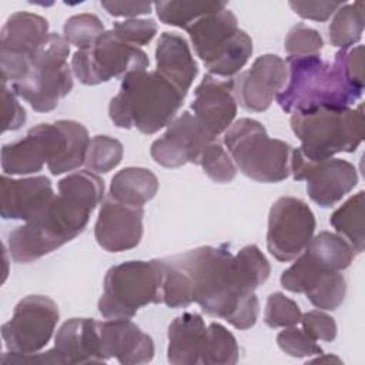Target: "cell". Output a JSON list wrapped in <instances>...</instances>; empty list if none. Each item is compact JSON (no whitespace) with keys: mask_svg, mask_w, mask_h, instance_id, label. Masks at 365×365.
<instances>
[{"mask_svg":"<svg viewBox=\"0 0 365 365\" xmlns=\"http://www.w3.org/2000/svg\"><path fill=\"white\" fill-rule=\"evenodd\" d=\"M188 277L192 302L237 329L255 325L259 304L255 289L262 285L271 267L261 250L251 244L235 255L227 244L204 245L170 257Z\"/></svg>","mask_w":365,"mask_h":365,"instance_id":"cell-1","label":"cell"},{"mask_svg":"<svg viewBox=\"0 0 365 365\" xmlns=\"http://www.w3.org/2000/svg\"><path fill=\"white\" fill-rule=\"evenodd\" d=\"M58 194L46 208L9 234L14 262H33L81 234L103 200L104 182L90 170L76 171L57 184Z\"/></svg>","mask_w":365,"mask_h":365,"instance_id":"cell-2","label":"cell"},{"mask_svg":"<svg viewBox=\"0 0 365 365\" xmlns=\"http://www.w3.org/2000/svg\"><path fill=\"white\" fill-rule=\"evenodd\" d=\"M185 96L158 71L137 70L123 78L118 93L110 100L108 115L118 128L154 134L175 118Z\"/></svg>","mask_w":365,"mask_h":365,"instance_id":"cell-3","label":"cell"},{"mask_svg":"<svg viewBox=\"0 0 365 365\" xmlns=\"http://www.w3.org/2000/svg\"><path fill=\"white\" fill-rule=\"evenodd\" d=\"M287 84L275 97L285 113L349 107L362 96L364 90L348 81L336 60L331 64L319 56L287 57Z\"/></svg>","mask_w":365,"mask_h":365,"instance_id":"cell-4","label":"cell"},{"mask_svg":"<svg viewBox=\"0 0 365 365\" xmlns=\"http://www.w3.org/2000/svg\"><path fill=\"white\" fill-rule=\"evenodd\" d=\"M292 133L301 141L299 151L312 161L354 153L364 140L362 104L349 107H317L291 113Z\"/></svg>","mask_w":365,"mask_h":365,"instance_id":"cell-5","label":"cell"},{"mask_svg":"<svg viewBox=\"0 0 365 365\" xmlns=\"http://www.w3.org/2000/svg\"><path fill=\"white\" fill-rule=\"evenodd\" d=\"M187 31L195 54L212 76H235L252 54L251 37L238 29L237 16L227 7L200 17Z\"/></svg>","mask_w":365,"mask_h":365,"instance_id":"cell-6","label":"cell"},{"mask_svg":"<svg viewBox=\"0 0 365 365\" xmlns=\"http://www.w3.org/2000/svg\"><path fill=\"white\" fill-rule=\"evenodd\" d=\"M224 145L237 168L258 182H279L289 175L291 145L271 138L254 118H240L224 134Z\"/></svg>","mask_w":365,"mask_h":365,"instance_id":"cell-7","label":"cell"},{"mask_svg":"<svg viewBox=\"0 0 365 365\" xmlns=\"http://www.w3.org/2000/svg\"><path fill=\"white\" fill-rule=\"evenodd\" d=\"M161 259L127 261L111 267L103 282L98 312L106 319H131L148 304H163Z\"/></svg>","mask_w":365,"mask_h":365,"instance_id":"cell-8","label":"cell"},{"mask_svg":"<svg viewBox=\"0 0 365 365\" xmlns=\"http://www.w3.org/2000/svg\"><path fill=\"white\" fill-rule=\"evenodd\" d=\"M70 44L57 33H50L33 58L27 73L11 83L16 96L26 100L33 110L47 113L73 90V70L67 63Z\"/></svg>","mask_w":365,"mask_h":365,"instance_id":"cell-9","label":"cell"},{"mask_svg":"<svg viewBox=\"0 0 365 365\" xmlns=\"http://www.w3.org/2000/svg\"><path fill=\"white\" fill-rule=\"evenodd\" d=\"M148 64V57L140 47L120 40L113 30L104 31L91 48L77 50L71 58L73 74L86 86L124 78L133 71L145 70Z\"/></svg>","mask_w":365,"mask_h":365,"instance_id":"cell-10","label":"cell"},{"mask_svg":"<svg viewBox=\"0 0 365 365\" xmlns=\"http://www.w3.org/2000/svg\"><path fill=\"white\" fill-rule=\"evenodd\" d=\"M354 257L355 252L346 240L338 234L321 231L281 274L279 282L289 292L305 294L324 275L348 268Z\"/></svg>","mask_w":365,"mask_h":365,"instance_id":"cell-11","label":"cell"},{"mask_svg":"<svg viewBox=\"0 0 365 365\" xmlns=\"http://www.w3.org/2000/svg\"><path fill=\"white\" fill-rule=\"evenodd\" d=\"M58 307L46 295H29L17 302L11 318L1 325L6 348L14 354H34L51 339Z\"/></svg>","mask_w":365,"mask_h":365,"instance_id":"cell-12","label":"cell"},{"mask_svg":"<svg viewBox=\"0 0 365 365\" xmlns=\"http://www.w3.org/2000/svg\"><path fill=\"white\" fill-rule=\"evenodd\" d=\"M315 215L308 204L295 197H279L268 214L267 248L279 262L295 259L315 231Z\"/></svg>","mask_w":365,"mask_h":365,"instance_id":"cell-13","label":"cell"},{"mask_svg":"<svg viewBox=\"0 0 365 365\" xmlns=\"http://www.w3.org/2000/svg\"><path fill=\"white\" fill-rule=\"evenodd\" d=\"M48 36V21L44 17L30 11H16L9 16L0 40L3 83H14L27 73Z\"/></svg>","mask_w":365,"mask_h":365,"instance_id":"cell-14","label":"cell"},{"mask_svg":"<svg viewBox=\"0 0 365 365\" xmlns=\"http://www.w3.org/2000/svg\"><path fill=\"white\" fill-rule=\"evenodd\" d=\"M66 147L67 135L60 120L37 124L21 140L3 145L1 170L4 174L24 175L38 173L47 164L50 171L63 158Z\"/></svg>","mask_w":365,"mask_h":365,"instance_id":"cell-15","label":"cell"},{"mask_svg":"<svg viewBox=\"0 0 365 365\" xmlns=\"http://www.w3.org/2000/svg\"><path fill=\"white\" fill-rule=\"evenodd\" d=\"M289 174L297 181H307L309 198L319 207L328 208L339 202L358 184L354 164L342 158L308 160L299 148L291 151Z\"/></svg>","mask_w":365,"mask_h":365,"instance_id":"cell-16","label":"cell"},{"mask_svg":"<svg viewBox=\"0 0 365 365\" xmlns=\"http://www.w3.org/2000/svg\"><path fill=\"white\" fill-rule=\"evenodd\" d=\"M217 138L211 135L190 111H182L168 125L165 133L153 141L150 154L165 168H177L188 163L198 164L202 151Z\"/></svg>","mask_w":365,"mask_h":365,"instance_id":"cell-17","label":"cell"},{"mask_svg":"<svg viewBox=\"0 0 365 365\" xmlns=\"http://www.w3.org/2000/svg\"><path fill=\"white\" fill-rule=\"evenodd\" d=\"M287 80V63L277 54H264L257 57L247 71L232 78V93L244 110L261 113L269 108Z\"/></svg>","mask_w":365,"mask_h":365,"instance_id":"cell-18","label":"cell"},{"mask_svg":"<svg viewBox=\"0 0 365 365\" xmlns=\"http://www.w3.org/2000/svg\"><path fill=\"white\" fill-rule=\"evenodd\" d=\"M144 208L120 202L110 195L101 202L94 225L97 244L108 252L137 247L143 237Z\"/></svg>","mask_w":365,"mask_h":365,"instance_id":"cell-19","label":"cell"},{"mask_svg":"<svg viewBox=\"0 0 365 365\" xmlns=\"http://www.w3.org/2000/svg\"><path fill=\"white\" fill-rule=\"evenodd\" d=\"M191 108L201 125L215 138L227 131L237 115L232 78L205 74L195 87Z\"/></svg>","mask_w":365,"mask_h":365,"instance_id":"cell-20","label":"cell"},{"mask_svg":"<svg viewBox=\"0 0 365 365\" xmlns=\"http://www.w3.org/2000/svg\"><path fill=\"white\" fill-rule=\"evenodd\" d=\"M0 214L4 220L29 221L40 214L56 195L46 175L0 180Z\"/></svg>","mask_w":365,"mask_h":365,"instance_id":"cell-21","label":"cell"},{"mask_svg":"<svg viewBox=\"0 0 365 365\" xmlns=\"http://www.w3.org/2000/svg\"><path fill=\"white\" fill-rule=\"evenodd\" d=\"M100 338L107 361L115 358L123 365H140L154 358L153 338L130 319L100 322Z\"/></svg>","mask_w":365,"mask_h":365,"instance_id":"cell-22","label":"cell"},{"mask_svg":"<svg viewBox=\"0 0 365 365\" xmlns=\"http://www.w3.org/2000/svg\"><path fill=\"white\" fill-rule=\"evenodd\" d=\"M54 351L60 365L107 362L100 338V321L93 318L67 319L57 331Z\"/></svg>","mask_w":365,"mask_h":365,"instance_id":"cell-23","label":"cell"},{"mask_svg":"<svg viewBox=\"0 0 365 365\" xmlns=\"http://www.w3.org/2000/svg\"><path fill=\"white\" fill-rule=\"evenodd\" d=\"M155 61L158 71L181 91L187 93L198 74L197 63L190 51V47L181 36L164 31L155 48Z\"/></svg>","mask_w":365,"mask_h":365,"instance_id":"cell-24","label":"cell"},{"mask_svg":"<svg viewBox=\"0 0 365 365\" xmlns=\"http://www.w3.org/2000/svg\"><path fill=\"white\" fill-rule=\"evenodd\" d=\"M207 327L197 312H184L168 327L167 359L173 365L201 364Z\"/></svg>","mask_w":365,"mask_h":365,"instance_id":"cell-25","label":"cell"},{"mask_svg":"<svg viewBox=\"0 0 365 365\" xmlns=\"http://www.w3.org/2000/svg\"><path fill=\"white\" fill-rule=\"evenodd\" d=\"M158 191L157 175L144 167H127L120 170L110 184L108 195L128 205L143 207Z\"/></svg>","mask_w":365,"mask_h":365,"instance_id":"cell-26","label":"cell"},{"mask_svg":"<svg viewBox=\"0 0 365 365\" xmlns=\"http://www.w3.org/2000/svg\"><path fill=\"white\" fill-rule=\"evenodd\" d=\"M364 194L365 192L361 190L355 195H351L329 218L338 235L346 240L356 254L364 251Z\"/></svg>","mask_w":365,"mask_h":365,"instance_id":"cell-27","label":"cell"},{"mask_svg":"<svg viewBox=\"0 0 365 365\" xmlns=\"http://www.w3.org/2000/svg\"><path fill=\"white\" fill-rule=\"evenodd\" d=\"M364 1L344 3L329 23L328 36L332 46L345 50L362 38Z\"/></svg>","mask_w":365,"mask_h":365,"instance_id":"cell-28","label":"cell"},{"mask_svg":"<svg viewBox=\"0 0 365 365\" xmlns=\"http://www.w3.org/2000/svg\"><path fill=\"white\" fill-rule=\"evenodd\" d=\"M155 7L158 19L168 26H175L187 30V27L198 20L200 17L220 11L227 7L225 1H182V0H171V1H155L153 4Z\"/></svg>","mask_w":365,"mask_h":365,"instance_id":"cell-29","label":"cell"},{"mask_svg":"<svg viewBox=\"0 0 365 365\" xmlns=\"http://www.w3.org/2000/svg\"><path fill=\"white\" fill-rule=\"evenodd\" d=\"M240 348L235 336L221 324L211 322L207 327L202 365H232L238 362Z\"/></svg>","mask_w":365,"mask_h":365,"instance_id":"cell-30","label":"cell"},{"mask_svg":"<svg viewBox=\"0 0 365 365\" xmlns=\"http://www.w3.org/2000/svg\"><path fill=\"white\" fill-rule=\"evenodd\" d=\"M60 123L67 135V147L63 158L50 170L53 175H60L83 165L90 144L88 131L81 123L74 120H60Z\"/></svg>","mask_w":365,"mask_h":365,"instance_id":"cell-31","label":"cell"},{"mask_svg":"<svg viewBox=\"0 0 365 365\" xmlns=\"http://www.w3.org/2000/svg\"><path fill=\"white\" fill-rule=\"evenodd\" d=\"M345 294L346 281L341 271L324 275L305 292L309 302L324 311H335L339 308L345 299Z\"/></svg>","mask_w":365,"mask_h":365,"instance_id":"cell-32","label":"cell"},{"mask_svg":"<svg viewBox=\"0 0 365 365\" xmlns=\"http://www.w3.org/2000/svg\"><path fill=\"white\" fill-rule=\"evenodd\" d=\"M123 144L110 135H96L90 140L86 167L93 173H108L123 160Z\"/></svg>","mask_w":365,"mask_h":365,"instance_id":"cell-33","label":"cell"},{"mask_svg":"<svg viewBox=\"0 0 365 365\" xmlns=\"http://www.w3.org/2000/svg\"><path fill=\"white\" fill-rule=\"evenodd\" d=\"M104 31L101 20L91 13L71 16L63 26V37L68 44L76 46L78 50L91 48Z\"/></svg>","mask_w":365,"mask_h":365,"instance_id":"cell-34","label":"cell"},{"mask_svg":"<svg viewBox=\"0 0 365 365\" xmlns=\"http://www.w3.org/2000/svg\"><path fill=\"white\" fill-rule=\"evenodd\" d=\"M198 165L215 182H231L237 175V165L234 164L230 153L217 140L210 143L202 151Z\"/></svg>","mask_w":365,"mask_h":365,"instance_id":"cell-35","label":"cell"},{"mask_svg":"<svg viewBox=\"0 0 365 365\" xmlns=\"http://www.w3.org/2000/svg\"><path fill=\"white\" fill-rule=\"evenodd\" d=\"M301 309L298 304L282 292H272L267 298L264 309V322L269 328H287L301 321Z\"/></svg>","mask_w":365,"mask_h":365,"instance_id":"cell-36","label":"cell"},{"mask_svg":"<svg viewBox=\"0 0 365 365\" xmlns=\"http://www.w3.org/2000/svg\"><path fill=\"white\" fill-rule=\"evenodd\" d=\"M324 46L322 36L304 23L295 24L285 36L284 48L288 57L319 56Z\"/></svg>","mask_w":365,"mask_h":365,"instance_id":"cell-37","label":"cell"},{"mask_svg":"<svg viewBox=\"0 0 365 365\" xmlns=\"http://www.w3.org/2000/svg\"><path fill=\"white\" fill-rule=\"evenodd\" d=\"M277 344L285 354L294 358H305L324 354L317 341L312 339L304 329H299L295 325L284 328V331L277 335Z\"/></svg>","mask_w":365,"mask_h":365,"instance_id":"cell-38","label":"cell"},{"mask_svg":"<svg viewBox=\"0 0 365 365\" xmlns=\"http://www.w3.org/2000/svg\"><path fill=\"white\" fill-rule=\"evenodd\" d=\"M114 34L135 47L148 44L157 34V23L151 19H128L124 21H115L113 24Z\"/></svg>","mask_w":365,"mask_h":365,"instance_id":"cell-39","label":"cell"},{"mask_svg":"<svg viewBox=\"0 0 365 365\" xmlns=\"http://www.w3.org/2000/svg\"><path fill=\"white\" fill-rule=\"evenodd\" d=\"M302 329L315 341L331 342L336 336L335 319L322 309H312L301 315Z\"/></svg>","mask_w":365,"mask_h":365,"instance_id":"cell-40","label":"cell"},{"mask_svg":"<svg viewBox=\"0 0 365 365\" xmlns=\"http://www.w3.org/2000/svg\"><path fill=\"white\" fill-rule=\"evenodd\" d=\"M335 60L341 64L348 81L364 90V47L359 44L354 48H345L335 54Z\"/></svg>","mask_w":365,"mask_h":365,"instance_id":"cell-41","label":"cell"},{"mask_svg":"<svg viewBox=\"0 0 365 365\" xmlns=\"http://www.w3.org/2000/svg\"><path fill=\"white\" fill-rule=\"evenodd\" d=\"M289 7L302 19L325 21L328 20L344 1H289Z\"/></svg>","mask_w":365,"mask_h":365,"instance_id":"cell-42","label":"cell"},{"mask_svg":"<svg viewBox=\"0 0 365 365\" xmlns=\"http://www.w3.org/2000/svg\"><path fill=\"white\" fill-rule=\"evenodd\" d=\"M26 123V110L19 103L13 90L3 83V131L19 130Z\"/></svg>","mask_w":365,"mask_h":365,"instance_id":"cell-43","label":"cell"},{"mask_svg":"<svg viewBox=\"0 0 365 365\" xmlns=\"http://www.w3.org/2000/svg\"><path fill=\"white\" fill-rule=\"evenodd\" d=\"M101 7L114 17L134 19L140 14H148L153 4L148 1H101Z\"/></svg>","mask_w":365,"mask_h":365,"instance_id":"cell-44","label":"cell"},{"mask_svg":"<svg viewBox=\"0 0 365 365\" xmlns=\"http://www.w3.org/2000/svg\"><path fill=\"white\" fill-rule=\"evenodd\" d=\"M309 362H311V364H322V362H335V364H342V361H341L338 356H335V355H324V354L318 355L317 358L311 359Z\"/></svg>","mask_w":365,"mask_h":365,"instance_id":"cell-45","label":"cell"}]
</instances>
